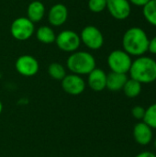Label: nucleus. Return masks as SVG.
<instances>
[{"mask_svg": "<svg viewBox=\"0 0 156 157\" xmlns=\"http://www.w3.org/2000/svg\"><path fill=\"white\" fill-rule=\"evenodd\" d=\"M149 37L147 33L140 27L128 29L122 37V47L131 56L140 57L148 52Z\"/></svg>", "mask_w": 156, "mask_h": 157, "instance_id": "nucleus-1", "label": "nucleus"}, {"mask_svg": "<svg viewBox=\"0 0 156 157\" xmlns=\"http://www.w3.org/2000/svg\"><path fill=\"white\" fill-rule=\"evenodd\" d=\"M131 78L143 84L156 81V61L148 56H140L132 61L129 71Z\"/></svg>", "mask_w": 156, "mask_h": 157, "instance_id": "nucleus-2", "label": "nucleus"}, {"mask_svg": "<svg viewBox=\"0 0 156 157\" xmlns=\"http://www.w3.org/2000/svg\"><path fill=\"white\" fill-rule=\"evenodd\" d=\"M67 68L74 75H88L96 68L95 57L87 52H74L68 57Z\"/></svg>", "mask_w": 156, "mask_h": 157, "instance_id": "nucleus-3", "label": "nucleus"}, {"mask_svg": "<svg viewBox=\"0 0 156 157\" xmlns=\"http://www.w3.org/2000/svg\"><path fill=\"white\" fill-rule=\"evenodd\" d=\"M108 65L111 72L126 74L129 73L132 60L131 56L123 50H115L108 56Z\"/></svg>", "mask_w": 156, "mask_h": 157, "instance_id": "nucleus-4", "label": "nucleus"}, {"mask_svg": "<svg viewBox=\"0 0 156 157\" xmlns=\"http://www.w3.org/2000/svg\"><path fill=\"white\" fill-rule=\"evenodd\" d=\"M34 30V23L25 17L16 18L10 26V33L17 40H29L33 35Z\"/></svg>", "mask_w": 156, "mask_h": 157, "instance_id": "nucleus-5", "label": "nucleus"}, {"mask_svg": "<svg viewBox=\"0 0 156 157\" xmlns=\"http://www.w3.org/2000/svg\"><path fill=\"white\" fill-rule=\"evenodd\" d=\"M55 43L57 47L65 52H74L81 44L80 36L73 30H63L56 35Z\"/></svg>", "mask_w": 156, "mask_h": 157, "instance_id": "nucleus-6", "label": "nucleus"}, {"mask_svg": "<svg viewBox=\"0 0 156 157\" xmlns=\"http://www.w3.org/2000/svg\"><path fill=\"white\" fill-rule=\"evenodd\" d=\"M79 36L81 41L90 50H98L104 44V36L100 29L95 26L85 27Z\"/></svg>", "mask_w": 156, "mask_h": 157, "instance_id": "nucleus-7", "label": "nucleus"}, {"mask_svg": "<svg viewBox=\"0 0 156 157\" xmlns=\"http://www.w3.org/2000/svg\"><path fill=\"white\" fill-rule=\"evenodd\" d=\"M15 67L19 75L29 77L35 75L39 72L40 65L36 58L29 54H24L17 59Z\"/></svg>", "mask_w": 156, "mask_h": 157, "instance_id": "nucleus-8", "label": "nucleus"}, {"mask_svg": "<svg viewBox=\"0 0 156 157\" xmlns=\"http://www.w3.org/2000/svg\"><path fill=\"white\" fill-rule=\"evenodd\" d=\"M107 9L115 19L124 20L131 15V5L129 0H107Z\"/></svg>", "mask_w": 156, "mask_h": 157, "instance_id": "nucleus-9", "label": "nucleus"}, {"mask_svg": "<svg viewBox=\"0 0 156 157\" xmlns=\"http://www.w3.org/2000/svg\"><path fill=\"white\" fill-rule=\"evenodd\" d=\"M62 87L65 93L72 96H77L85 91L86 83L81 75L71 74L66 75L62 80Z\"/></svg>", "mask_w": 156, "mask_h": 157, "instance_id": "nucleus-10", "label": "nucleus"}, {"mask_svg": "<svg viewBox=\"0 0 156 157\" xmlns=\"http://www.w3.org/2000/svg\"><path fill=\"white\" fill-rule=\"evenodd\" d=\"M153 137V129L150 128L145 122L141 121L135 124L133 128V138L138 144L146 146L151 144Z\"/></svg>", "mask_w": 156, "mask_h": 157, "instance_id": "nucleus-11", "label": "nucleus"}, {"mask_svg": "<svg viewBox=\"0 0 156 157\" xmlns=\"http://www.w3.org/2000/svg\"><path fill=\"white\" fill-rule=\"evenodd\" d=\"M68 17L67 7L63 4H55L52 6L48 13V21L53 27H60L63 25Z\"/></svg>", "mask_w": 156, "mask_h": 157, "instance_id": "nucleus-12", "label": "nucleus"}, {"mask_svg": "<svg viewBox=\"0 0 156 157\" xmlns=\"http://www.w3.org/2000/svg\"><path fill=\"white\" fill-rule=\"evenodd\" d=\"M87 83L93 91H103L107 85V74L102 69L96 67L91 73L88 74Z\"/></svg>", "mask_w": 156, "mask_h": 157, "instance_id": "nucleus-13", "label": "nucleus"}, {"mask_svg": "<svg viewBox=\"0 0 156 157\" xmlns=\"http://www.w3.org/2000/svg\"><path fill=\"white\" fill-rule=\"evenodd\" d=\"M128 76L126 74H120L111 72L107 75V85L106 88L112 92H117L122 90L124 85L128 80Z\"/></svg>", "mask_w": 156, "mask_h": 157, "instance_id": "nucleus-14", "label": "nucleus"}, {"mask_svg": "<svg viewBox=\"0 0 156 157\" xmlns=\"http://www.w3.org/2000/svg\"><path fill=\"white\" fill-rule=\"evenodd\" d=\"M45 15V6L40 1L31 2L27 8V17L32 23L40 22Z\"/></svg>", "mask_w": 156, "mask_h": 157, "instance_id": "nucleus-15", "label": "nucleus"}, {"mask_svg": "<svg viewBox=\"0 0 156 157\" xmlns=\"http://www.w3.org/2000/svg\"><path fill=\"white\" fill-rule=\"evenodd\" d=\"M36 37L39 41L45 43V44H51V43L54 42L55 39H56V35H55L53 29L48 26L40 27L36 32Z\"/></svg>", "mask_w": 156, "mask_h": 157, "instance_id": "nucleus-16", "label": "nucleus"}, {"mask_svg": "<svg viewBox=\"0 0 156 157\" xmlns=\"http://www.w3.org/2000/svg\"><path fill=\"white\" fill-rule=\"evenodd\" d=\"M142 88H143V86L140 82L132 79V78H130L127 80L122 90L126 97H128L129 98H137L141 94Z\"/></svg>", "mask_w": 156, "mask_h": 157, "instance_id": "nucleus-17", "label": "nucleus"}, {"mask_svg": "<svg viewBox=\"0 0 156 157\" xmlns=\"http://www.w3.org/2000/svg\"><path fill=\"white\" fill-rule=\"evenodd\" d=\"M143 14L150 25L156 27V0H150V2L143 7Z\"/></svg>", "mask_w": 156, "mask_h": 157, "instance_id": "nucleus-18", "label": "nucleus"}, {"mask_svg": "<svg viewBox=\"0 0 156 157\" xmlns=\"http://www.w3.org/2000/svg\"><path fill=\"white\" fill-rule=\"evenodd\" d=\"M48 74L52 79L62 81L66 75V71L63 64L59 63H52L48 67Z\"/></svg>", "mask_w": 156, "mask_h": 157, "instance_id": "nucleus-19", "label": "nucleus"}, {"mask_svg": "<svg viewBox=\"0 0 156 157\" xmlns=\"http://www.w3.org/2000/svg\"><path fill=\"white\" fill-rule=\"evenodd\" d=\"M143 121L153 130L156 129V103L150 105L145 109V114Z\"/></svg>", "mask_w": 156, "mask_h": 157, "instance_id": "nucleus-20", "label": "nucleus"}, {"mask_svg": "<svg viewBox=\"0 0 156 157\" xmlns=\"http://www.w3.org/2000/svg\"><path fill=\"white\" fill-rule=\"evenodd\" d=\"M88 8L94 13H100L107 8V0H89Z\"/></svg>", "mask_w": 156, "mask_h": 157, "instance_id": "nucleus-21", "label": "nucleus"}, {"mask_svg": "<svg viewBox=\"0 0 156 157\" xmlns=\"http://www.w3.org/2000/svg\"><path fill=\"white\" fill-rule=\"evenodd\" d=\"M131 114L134 119L142 121V120H143V117L145 114V109L142 106H135L131 109Z\"/></svg>", "mask_w": 156, "mask_h": 157, "instance_id": "nucleus-22", "label": "nucleus"}, {"mask_svg": "<svg viewBox=\"0 0 156 157\" xmlns=\"http://www.w3.org/2000/svg\"><path fill=\"white\" fill-rule=\"evenodd\" d=\"M148 52H150L152 54L156 55V36L152 38L149 40V46H148Z\"/></svg>", "mask_w": 156, "mask_h": 157, "instance_id": "nucleus-23", "label": "nucleus"}, {"mask_svg": "<svg viewBox=\"0 0 156 157\" xmlns=\"http://www.w3.org/2000/svg\"><path fill=\"white\" fill-rule=\"evenodd\" d=\"M129 2L131 3V5L143 7L146 4H148L150 2V0H129Z\"/></svg>", "mask_w": 156, "mask_h": 157, "instance_id": "nucleus-24", "label": "nucleus"}, {"mask_svg": "<svg viewBox=\"0 0 156 157\" xmlns=\"http://www.w3.org/2000/svg\"><path fill=\"white\" fill-rule=\"evenodd\" d=\"M135 157H156V155L152 152H149V151H144V152L138 154Z\"/></svg>", "mask_w": 156, "mask_h": 157, "instance_id": "nucleus-25", "label": "nucleus"}, {"mask_svg": "<svg viewBox=\"0 0 156 157\" xmlns=\"http://www.w3.org/2000/svg\"><path fill=\"white\" fill-rule=\"evenodd\" d=\"M2 110H3V104H2V102L0 100V114L2 113Z\"/></svg>", "mask_w": 156, "mask_h": 157, "instance_id": "nucleus-26", "label": "nucleus"}, {"mask_svg": "<svg viewBox=\"0 0 156 157\" xmlns=\"http://www.w3.org/2000/svg\"><path fill=\"white\" fill-rule=\"evenodd\" d=\"M154 148L156 149V139H155V141H154Z\"/></svg>", "mask_w": 156, "mask_h": 157, "instance_id": "nucleus-27", "label": "nucleus"}]
</instances>
